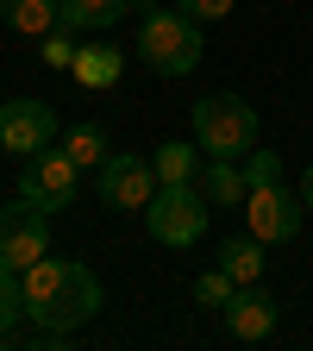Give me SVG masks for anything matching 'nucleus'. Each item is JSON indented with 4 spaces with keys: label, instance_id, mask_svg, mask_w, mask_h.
I'll return each mask as SVG.
<instances>
[{
    "label": "nucleus",
    "instance_id": "2eb2a0df",
    "mask_svg": "<svg viewBox=\"0 0 313 351\" xmlns=\"http://www.w3.org/2000/svg\"><path fill=\"white\" fill-rule=\"evenodd\" d=\"M125 69V51H113V44H88V51H75V82L82 88H113Z\"/></svg>",
    "mask_w": 313,
    "mask_h": 351
},
{
    "label": "nucleus",
    "instance_id": "423d86ee",
    "mask_svg": "<svg viewBox=\"0 0 313 351\" xmlns=\"http://www.w3.org/2000/svg\"><path fill=\"white\" fill-rule=\"evenodd\" d=\"M95 189H101V201L107 207H119V213H132V207H151V195L163 189L157 182V163L151 157H132V151H113L101 169H95Z\"/></svg>",
    "mask_w": 313,
    "mask_h": 351
},
{
    "label": "nucleus",
    "instance_id": "b1692460",
    "mask_svg": "<svg viewBox=\"0 0 313 351\" xmlns=\"http://www.w3.org/2000/svg\"><path fill=\"white\" fill-rule=\"evenodd\" d=\"M7 345H13V326H0V351H7Z\"/></svg>",
    "mask_w": 313,
    "mask_h": 351
},
{
    "label": "nucleus",
    "instance_id": "5701e85b",
    "mask_svg": "<svg viewBox=\"0 0 313 351\" xmlns=\"http://www.w3.org/2000/svg\"><path fill=\"white\" fill-rule=\"evenodd\" d=\"M301 201H307V213H313V163H307V176H301Z\"/></svg>",
    "mask_w": 313,
    "mask_h": 351
},
{
    "label": "nucleus",
    "instance_id": "4be33fe9",
    "mask_svg": "<svg viewBox=\"0 0 313 351\" xmlns=\"http://www.w3.org/2000/svg\"><path fill=\"white\" fill-rule=\"evenodd\" d=\"M175 7H182L188 19H201V25H207V19H226V13L238 7V0H175Z\"/></svg>",
    "mask_w": 313,
    "mask_h": 351
},
{
    "label": "nucleus",
    "instance_id": "0eeeda50",
    "mask_svg": "<svg viewBox=\"0 0 313 351\" xmlns=\"http://www.w3.org/2000/svg\"><path fill=\"white\" fill-rule=\"evenodd\" d=\"M44 251H51V213L32 201L0 207V270H32Z\"/></svg>",
    "mask_w": 313,
    "mask_h": 351
},
{
    "label": "nucleus",
    "instance_id": "f8f14e48",
    "mask_svg": "<svg viewBox=\"0 0 313 351\" xmlns=\"http://www.w3.org/2000/svg\"><path fill=\"white\" fill-rule=\"evenodd\" d=\"M0 25L19 32V38H44L63 25V7L57 0H0Z\"/></svg>",
    "mask_w": 313,
    "mask_h": 351
},
{
    "label": "nucleus",
    "instance_id": "9d476101",
    "mask_svg": "<svg viewBox=\"0 0 313 351\" xmlns=\"http://www.w3.org/2000/svg\"><path fill=\"white\" fill-rule=\"evenodd\" d=\"M219 320H226V339H238V345H263V339L276 332L282 307H276V295L263 289V282H238L232 301L219 307Z\"/></svg>",
    "mask_w": 313,
    "mask_h": 351
},
{
    "label": "nucleus",
    "instance_id": "aec40b11",
    "mask_svg": "<svg viewBox=\"0 0 313 351\" xmlns=\"http://www.w3.org/2000/svg\"><path fill=\"white\" fill-rule=\"evenodd\" d=\"M238 163H245V182H251V189H270V182H282V157H276V151H245Z\"/></svg>",
    "mask_w": 313,
    "mask_h": 351
},
{
    "label": "nucleus",
    "instance_id": "ddd939ff",
    "mask_svg": "<svg viewBox=\"0 0 313 351\" xmlns=\"http://www.w3.org/2000/svg\"><path fill=\"white\" fill-rule=\"evenodd\" d=\"M201 145H188V138H169V145H157L151 151V163H157V182H201Z\"/></svg>",
    "mask_w": 313,
    "mask_h": 351
},
{
    "label": "nucleus",
    "instance_id": "f03ea898",
    "mask_svg": "<svg viewBox=\"0 0 313 351\" xmlns=\"http://www.w3.org/2000/svg\"><path fill=\"white\" fill-rule=\"evenodd\" d=\"M138 57L151 75H195L207 44H201V19H188L182 7H145L138 13Z\"/></svg>",
    "mask_w": 313,
    "mask_h": 351
},
{
    "label": "nucleus",
    "instance_id": "f3484780",
    "mask_svg": "<svg viewBox=\"0 0 313 351\" xmlns=\"http://www.w3.org/2000/svg\"><path fill=\"white\" fill-rule=\"evenodd\" d=\"M63 151H69L82 169H101V163L113 157V138H107V125L82 119V125H69V132H63Z\"/></svg>",
    "mask_w": 313,
    "mask_h": 351
},
{
    "label": "nucleus",
    "instance_id": "6e6552de",
    "mask_svg": "<svg viewBox=\"0 0 313 351\" xmlns=\"http://www.w3.org/2000/svg\"><path fill=\"white\" fill-rule=\"evenodd\" d=\"M301 219H307L301 189L288 195L282 182H270V189H251V195H245V226H251L263 245H288V239L301 232Z\"/></svg>",
    "mask_w": 313,
    "mask_h": 351
},
{
    "label": "nucleus",
    "instance_id": "39448f33",
    "mask_svg": "<svg viewBox=\"0 0 313 351\" xmlns=\"http://www.w3.org/2000/svg\"><path fill=\"white\" fill-rule=\"evenodd\" d=\"M75 182H82V163L69 151H51V145H44L19 169V201H32L44 213H63V207H75Z\"/></svg>",
    "mask_w": 313,
    "mask_h": 351
},
{
    "label": "nucleus",
    "instance_id": "f257e3e1",
    "mask_svg": "<svg viewBox=\"0 0 313 351\" xmlns=\"http://www.w3.org/2000/svg\"><path fill=\"white\" fill-rule=\"evenodd\" d=\"M25 282V320L44 332H82L88 320L101 314V276L88 270L82 257H51L44 251L32 270H19Z\"/></svg>",
    "mask_w": 313,
    "mask_h": 351
},
{
    "label": "nucleus",
    "instance_id": "4468645a",
    "mask_svg": "<svg viewBox=\"0 0 313 351\" xmlns=\"http://www.w3.org/2000/svg\"><path fill=\"white\" fill-rule=\"evenodd\" d=\"M263 263H270V257H263V239H257V232L219 245V270H226L232 282H263Z\"/></svg>",
    "mask_w": 313,
    "mask_h": 351
},
{
    "label": "nucleus",
    "instance_id": "7ed1b4c3",
    "mask_svg": "<svg viewBox=\"0 0 313 351\" xmlns=\"http://www.w3.org/2000/svg\"><path fill=\"white\" fill-rule=\"evenodd\" d=\"M207 213H213V201L201 195V182H163L145 207V232L169 251H188L207 232Z\"/></svg>",
    "mask_w": 313,
    "mask_h": 351
},
{
    "label": "nucleus",
    "instance_id": "9b49d317",
    "mask_svg": "<svg viewBox=\"0 0 313 351\" xmlns=\"http://www.w3.org/2000/svg\"><path fill=\"white\" fill-rule=\"evenodd\" d=\"M201 195H207L213 207H245V195H251L245 163H238V157H207V163H201Z\"/></svg>",
    "mask_w": 313,
    "mask_h": 351
},
{
    "label": "nucleus",
    "instance_id": "1a4fd4ad",
    "mask_svg": "<svg viewBox=\"0 0 313 351\" xmlns=\"http://www.w3.org/2000/svg\"><path fill=\"white\" fill-rule=\"evenodd\" d=\"M51 138H57V107L51 101L19 95V101L0 107V151H7V157H38Z\"/></svg>",
    "mask_w": 313,
    "mask_h": 351
},
{
    "label": "nucleus",
    "instance_id": "6ab92c4d",
    "mask_svg": "<svg viewBox=\"0 0 313 351\" xmlns=\"http://www.w3.org/2000/svg\"><path fill=\"white\" fill-rule=\"evenodd\" d=\"M25 320V282L19 270H0V326H19Z\"/></svg>",
    "mask_w": 313,
    "mask_h": 351
},
{
    "label": "nucleus",
    "instance_id": "dca6fc26",
    "mask_svg": "<svg viewBox=\"0 0 313 351\" xmlns=\"http://www.w3.org/2000/svg\"><path fill=\"white\" fill-rule=\"evenodd\" d=\"M57 7H63L69 32H101V25H113V19L132 13V0H57Z\"/></svg>",
    "mask_w": 313,
    "mask_h": 351
},
{
    "label": "nucleus",
    "instance_id": "a211bd4d",
    "mask_svg": "<svg viewBox=\"0 0 313 351\" xmlns=\"http://www.w3.org/2000/svg\"><path fill=\"white\" fill-rule=\"evenodd\" d=\"M232 289H238V282H232L226 270H219V263L195 276V301H201V307H226V301H232Z\"/></svg>",
    "mask_w": 313,
    "mask_h": 351
},
{
    "label": "nucleus",
    "instance_id": "20e7f679",
    "mask_svg": "<svg viewBox=\"0 0 313 351\" xmlns=\"http://www.w3.org/2000/svg\"><path fill=\"white\" fill-rule=\"evenodd\" d=\"M195 145L207 157H245V151H257V107L245 95H207V101H195Z\"/></svg>",
    "mask_w": 313,
    "mask_h": 351
},
{
    "label": "nucleus",
    "instance_id": "412c9836",
    "mask_svg": "<svg viewBox=\"0 0 313 351\" xmlns=\"http://www.w3.org/2000/svg\"><path fill=\"white\" fill-rule=\"evenodd\" d=\"M44 63H51V69H75V44H69V25L44 32Z\"/></svg>",
    "mask_w": 313,
    "mask_h": 351
}]
</instances>
